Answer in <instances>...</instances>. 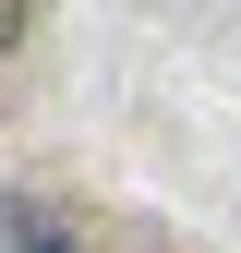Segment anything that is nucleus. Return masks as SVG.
Returning <instances> with one entry per match:
<instances>
[{"mask_svg": "<svg viewBox=\"0 0 241 253\" xmlns=\"http://www.w3.org/2000/svg\"><path fill=\"white\" fill-rule=\"evenodd\" d=\"M0 253H84L60 193H0Z\"/></svg>", "mask_w": 241, "mask_h": 253, "instance_id": "1", "label": "nucleus"}, {"mask_svg": "<svg viewBox=\"0 0 241 253\" xmlns=\"http://www.w3.org/2000/svg\"><path fill=\"white\" fill-rule=\"evenodd\" d=\"M12 37H24V0H0V48H12Z\"/></svg>", "mask_w": 241, "mask_h": 253, "instance_id": "2", "label": "nucleus"}]
</instances>
